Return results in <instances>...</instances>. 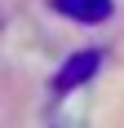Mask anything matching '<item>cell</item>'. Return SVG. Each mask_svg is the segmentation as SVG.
Listing matches in <instances>:
<instances>
[{"label":"cell","mask_w":124,"mask_h":128,"mask_svg":"<svg viewBox=\"0 0 124 128\" xmlns=\"http://www.w3.org/2000/svg\"><path fill=\"white\" fill-rule=\"evenodd\" d=\"M58 13L75 18V22H106L111 18V0H53Z\"/></svg>","instance_id":"cell-2"},{"label":"cell","mask_w":124,"mask_h":128,"mask_svg":"<svg viewBox=\"0 0 124 128\" xmlns=\"http://www.w3.org/2000/svg\"><path fill=\"white\" fill-rule=\"evenodd\" d=\"M102 66V53H75L71 62L58 71V80H53V88L58 93H71V88H80L84 80H93V71Z\"/></svg>","instance_id":"cell-1"}]
</instances>
